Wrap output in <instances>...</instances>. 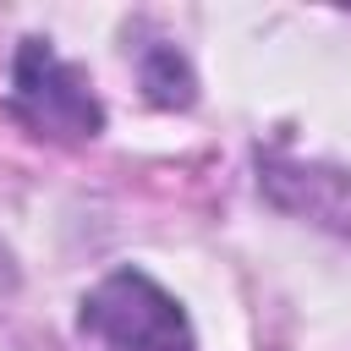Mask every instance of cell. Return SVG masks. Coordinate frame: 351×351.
<instances>
[{"label": "cell", "instance_id": "2", "mask_svg": "<svg viewBox=\"0 0 351 351\" xmlns=\"http://www.w3.org/2000/svg\"><path fill=\"white\" fill-rule=\"evenodd\" d=\"M11 110L55 143H82L104 126V110L77 66H66L44 38H27L16 49V82H11Z\"/></svg>", "mask_w": 351, "mask_h": 351}, {"label": "cell", "instance_id": "1", "mask_svg": "<svg viewBox=\"0 0 351 351\" xmlns=\"http://www.w3.org/2000/svg\"><path fill=\"white\" fill-rule=\"evenodd\" d=\"M82 329L99 351H192L186 313L148 280V274H110L82 302Z\"/></svg>", "mask_w": 351, "mask_h": 351}, {"label": "cell", "instance_id": "3", "mask_svg": "<svg viewBox=\"0 0 351 351\" xmlns=\"http://www.w3.org/2000/svg\"><path fill=\"white\" fill-rule=\"evenodd\" d=\"M148 88H154V99H159V104H186V99H192V77H186V66H181L170 49H154Z\"/></svg>", "mask_w": 351, "mask_h": 351}]
</instances>
